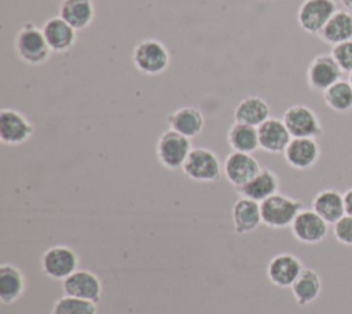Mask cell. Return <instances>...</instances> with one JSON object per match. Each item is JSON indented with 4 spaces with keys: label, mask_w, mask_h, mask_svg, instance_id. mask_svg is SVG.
I'll return each instance as SVG.
<instances>
[{
    "label": "cell",
    "mask_w": 352,
    "mask_h": 314,
    "mask_svg": "<svg viewBox=\"0 0 352 314\" xmlns=\"http://www.w3.org/2000/svg\"><path fill=\"white\" fill-rule=\"evenodd\" d=\"M290 227L296 240L304 244H318L329 231V223L314 209H301Z\"/></svg>",
    "instance_id": "cell-13"
},
{
    "label": "cell",
    "mask_w": 352,
    "mask_h": 314,
    "mask_svg": "<svg viewBox=\"0 0 352 314\" xmlns=\"http://www.w3.org/2000/svg\"><path fill=\"white\" fill-rule=\"evenodd\" d=\"M241 197L250 198L257 202H263L268 197L279 193V179L278 175L268 169V168H261L258 174L250 179L246 185L238 189Z\"/></svg>",
    "instance_id": "cell-20"
},
{
    "label": "cell",
    "mask_w": 352,
    "mask_h": 314,
    "mask_svg": "<svg viewBox=\"0 0 352 314\" xmlns=\"http://www.w3.org/2000/svg\"><path fill=\"white\" fill-rule=\"evenodd\" d=\"M132 63L143 74L160 76L169 67L170 54L162 41L143 39L132 50Z\"/></svg>",
    "instance_id": "cell-2"
},
{
    "label": "cell",
    "mask_w": 352,
    "mask_h": 314,
    "mask_svg": "<svg viewBox=\"0 0 352 314\" xmlns=\"http://www.w3.org/2000/svg\"><path fill=\"white\" fill-rule=\"evenodd\" d=\"M183 172L195 182H216L223 175V164L216 153L206 147H192L184 165Z\"/></svg>",
    "instance_id": "cell-4"
},
{
    "label": "cell",
    "mask_w": 352,
    "mask_h": 314,
    "mask_svg": "<svg viewBox=\"0 0 352 314\" xmlns=\"http://www.w3.org/2000/svg\"><path fill=\"white\" fill-rule=\"evenodd\" d=\"M261 169L258 161L249 153L231 151L223 163L226 179L236 189L246 185Z\"/></svg>",
    "instance_id": "cell-11"
},
{
    "label": "cell",
    "mask_w": 352,
    "mask_h": 314,
    "mask_svg": "<svg viewBox=\"0 0 352 314\" xmlns=\"http://www.w3.org/2000/svg\"><path fill=\"white\" fill-rule=\"evenodd\" d=\"M51 314H98V306L95 302L65 295L54 303Z\"/></svg>",
    "instance_id": "cell-29"
},
{
    "label": "cell",
    "mask_w": 352,
    "mask_h": 314,
    "mask_svg": "<svg viewBox=\"0 0 352 314\" xmlns=\"http://www.w3.org/2000/svg\"><path fill=\"white\" fill-rule=\"evenodd\" d=\"M270 105L265 99L250 95L239 101L234 109V120L236 123L248 124L252 127L261 125L265 120L270 118Z\"/></svg>",
    "instance_id": "cell-23"
},
{
    "label": "cell",
    "mask_w": 352,
    "mask_h": 314,
    "mask_svg": "<svg viewBox=\"0 0 352 314\" xmlns=\"http://www.w3.org/2000/svg\"><path fill=\"white\" fill-rule=\"evenodd\" d=\"M34 134V125L21 112L3 107L0 110V140L8 146L28 142Z\"/></svg>",
    "instance_id": "cell-9"
},
{
    "label": "cell",
    "mask_w": 352,
    "mask_h": 314,
    "mask_svg": "<svg viewBox=\"0 0 352 314\" xmlns=\"http://www.w3.org/2000/svg\"><path fill=\"white\" fill-rule=\"evenodd\" d=\"M330 54L338 63L342 73H352V40L333 45Z\"/></svg>",
    "instance_id": "cell-30"
},
{
    "label": "cell",
    "mask_w": 352,
    "mask_h": 314,
    "mask_svg": "<svg viewBox=\"0 0 352 314\" xmlns=\"http://www.w3.org/2000/svg\"><path fill=\"white\" fill-rule=\"evenodd\" d=\"M324 103L337 113H345L352 109V85L349 81L338 80L323 91Z\"/></svg>",
    "instance_id": "cell-28"
},
{
    "label": "cell",
    "mask_w": 352,
    "mask_h": 314,
    "mask_svg": "<svg viewBox=\"0 0 352 314\" xmlns=\"http://www.w3.org/2000/svg\"><path fill=\"white\" fill-rule=\"evenodd\" d=\"M292 138H318L322 135V124L318 114L305 105H292L282 117Z\"/></svg>",
    "instance_id": "cell-7"
},
{
    "label": "cell",
    "mask_w": 352,
    "mask_h": 314,
    "mask_svg": "<svg viewBox=\"0 0 352 314\" xmlns=\"http://www.w3.org/2000/svg\"><path fill=\"white\" fill-rule=\"evenodd\" d=\"M65 295L98 303L102 296V281L89 270H76L62 281Z\"/></svg>",
    "instance_id": "cell-12"
},
{
    "label": "cell",
    "mask_w": 352,
    "mask_h": 314,
    "mask_svg": "<svg viewBox=\"0 0 352 314\" xmlns=\"http://www.w3.org/2000/svg\"><path fill=\"white\" fill-rule=\"evenodd\" d=\"M344 205H345V215L352 216V187H349L344 193Z\"/></svg>",
    "instance_id": "cell-32"
},
{
    "label": "cell",
    "mask_w": 352,
    "mask_h": 314,
    "mask_svg": "<svg viewBox=\"0 0 352 314\" xmlns=\"http://www.w3.org/2000/svg\"><path fill=\"white\" fill-rule=\"evenodd\" d=\"M168 125L169 129H173L188 139H192L202 132L205 120L202 112L198 107L183 106L168 116Z\"/></svg>",
    "instance_id": "cell-19"
},
{
    "label": "cell",
    "mask_w": 352,
    "mask_h": 314,
    "mask_svg": "<svg viewBox=\"0 0 352 314\" xmlns=\"http://www.w3.org/2000/svg\"><path fill=\"white\" fill-rule=\"evenodd\" d=\"M312 209L329 224H334L345 215L344 194L336 189H323L314 197Z\"/></svg>",
    "instance_id": "cell-21"
},
{
    "label": "cell",
    "mask_w": 352,
    "mask_h": 314,
    "mask_svg": "<svg viewBox=\"0 0 352 314\" xmlns=\"http://www.w3.org/2000/svg\"><path fill=\"white\" fill-rule=\"evenodd\" d=\"M304 270L301 260L292 253L275 255L267 266V277L275 286L289 288Z\"/></svg>",
    "instance_id": "cell-14"
},
{
    "label": "cell",
    "mask_w": 352,
    "mask_h": 314,
    "mask_svg": "<svg viewBox=\"0 0 352 314\" xmlns=\"http://www.w3.org/2000/svg\"><path fill=\"white\" fill-rule=\"evenodd\" d=\"M227 142L232 151L252 154L260 147L257 128L236 121H234V124L228 128Z\"/></svg>",
    "instance_id": "cell-27"
},
{
    "label": "cell",
    "mask_w": 352,
    "mask_h": 314,
    "mask_svg": "<svg viewBox=\"0 0 352 314\" xmlns=\"http://www.w3.org/2000/svg\"><path fill=\"white\" fill-rule=\"evenodd\" d=\"M261 220L267 227L271 229H285L292 226L293 220L302 209L301 201L276 193L263 202H260Z\"/></svg>",
    "instance_id": "cell-3"
},
{
    "label": "cell",
    "mask_w": 352,
    "mask_h": 314,
    "mask_svg": "<svg viewBox=\"0 0 352 314\" xmlns=\"http://www.w3.org/2000/svg\"><path fill=\"white\" fill-rule=\"evenodd\" d=\"M231 218L236 234H249L254 231L260 223H263L260 202L239 197L231 208Z\"/></svg>",
    "instance_id": "cell-18"
},
{
    "label": "cell",
    "mask_w": 352,
    "mask_h": 314,
    "mask_svg": "<svg viewBox=\"0 0 352 314\" xmlns=\"http://www.w3.org/2000/svg\"><path fill=\"white\" fill-rule=\"evenodd\" d=\"M191 149V139L173 129H168L160 135L155 145V154L162 167L175 171L183 168Z\"/></svg>",
    "instance_id": "cell-5"
},
{
    "label": "cell",
    "mask_w": 352,
    "mask_h": 314,
    "mask_svg": "<svg viewBox=\"0 0 352 314\" xmlns=\"http://www.w3.org/2000/svg\"><path fill=\"white\" fill-rule=\"evenodd\" d=\"M18 58L30 66H40L51 56V48L44 37L43 29L33 22H25L16 32L14 41Z\"/></svg>",
    "instance_id": "cell-1"
},
{
    "label": "cell",
    "mask_w": 352,
    "mask_h": 314,
    "mask_svg": "<svg viewBox=\"0 0 352 314\" xmlns=\"http://www.w3.org/2000/svg\"><path fill=\"white\" fill-rule=\"evenodd\" d=\"M41 29L52 52H67L77 41V30L59 15L47 19Z\"/></svg>",
    "instance_id": "cell-16"
},
{
    "label": "cell",
    "mask_w": 352,
    "mask_h": 314,
    "mask_svg": "<svg viewBox=\"0 0 352 314\" xmlns=\"http://www.w3.org/2000/svg\"><path fill=\"white\" fill-rule=\"evenodd\" d=\"M25 275L11 263H3L0 266V300L4 304H12L18 302L25 292Z\"/></svg>",
    "instance_id": "cell-24"
},
{
    "label": "cell",
    "mask_w": 352,
    "mask_h": 314,
    "mask_svg": "<svg viewBox=\"0 0 352 314\" xmlns=\"http://www.w3.org/2000/svg\"><path fill=\"white\" fill-rule=\"evenodd\" d=\"M257 134L260 149L271 154L283 153L286 146L292 140V135L286 128L283 120L275 117H270L261 125H258Z\"/></svg>",
    "instance_id": "cell-17"
},
{
    "label": "cell",
    "mask_w": 352,
    "mask_h": 314,
    "mask_svg": "<svg viewBox=\"0 0 352 314\" xmlns=\"http://www.w3.org/2000/svg\"><path fill=\"white\" fill-rule=\"evenodd\" d=\"M336 0H302L297 10L298 26L308 34H319L337 11Z\"/></svg>",
    "instance_id": "cell-6"
},
{
    "label": "cell",
    "mask_w": 352,
    "mask_h": 314,
    "mask_svg": "<svg viewBox=\"0 0 352 314\" xmlns=\"http://www.w3.org/2000/svg\"><path fill=\"white\" fill-rule=\"evenodd\" d=\"M290 288L297 304L307 306L316 300L320 293V275L314 269H304Z\"/></svg>",
    "instance_id": "cell-26"
},
{
    "label": "cell",
    "mask_w": 352,
    "mask_h": 314,
    "mask_svg": "<svg viewBox=\"0 0 352 314\" xmlns=\"http://www.w3.org/2000/svg\"><path fill=\"white\" fill-rule=\"evenodd\" d=\"M43 273L54 280H65L78 270V255L66 245L50 247L41 256Z\"/></svg>",
    "instance_id": "cell-8"
},
{
    "label": "cell",
    "mask_w": 352,
    "mask_h": 314,
    "mask_svg": "<svg viewBox=\"0 0 352 314\" xmlns=\"http://www.w3.org/2000/svg\"><path fill=\"white\" fill-rule=\"evenodd\" d=\"M349 83H351V85H352V73H349V80H348Z\"/></svg>",
    "instance_id": "cell-34"
},
{
    "label": "cell",
    "mask_w": 352,
    "mask_h": 314,
    "mask_svg": "<svg viewBox=\"0 0 352 314\" xmlns=\"http://www.w3.org/2000/svg\"><path fill=\"white\" fill-rule=\"evenodd\" d=\"M257 1H263V3H268V1H272V0H257Z\"/></svg>",
    "instance_id": "cell-35"
},
{
    "label": "cell",
    "mask_w": 352,
    "mask_h": 314,
    "mask_svg": "<svg viewBox=\"0 0 352 314\" xmlns=\"http://www.w3.org/2000/svg\"><path fill=\"white\" fill-rule=\"evenodd\" d=\"M283 156L292 168L304 171L316 164L320 156V149L315 138H292Z\"/></svg>",
    "instance_id": "cell-15"
},
{
    "label": "cell",
    "mask_w": 352,
    "mask_h": 314,
    "mask_svg": "<svg viewBox=\"0 0 352 314\" xmlns=\"http://www.w3.org/2000/svg\"><path fill=\"white\" fill-rule=\"evenodd\" d=\"M342 6L345 7V10H348L349 12H352V0H341Z\"/></svg>",
    "instance_id": "cell-33"
},
{
    "label": "cell",
    "mask_w": 352,
    "mask_h": 314,
    "mask_svg": "<svg viewBox=\"0 0 352 314\" xmlns=\"http://www.w3.org/2000/svg\"><path fill=\"white\" fill-rule=\"evenodd\" d=\"M318 37L331 47L352 40V12L337 10L319 32Z\"/></svg>",
    "instance_id": "cell-22"
},
{
    "label": "cell",
    "mask_w": 352,
    "mask_h": 314,
    "mask_svg": "<svg viewBox=\"0 0 352 314\" xmlns=\"http://www.w3.org/2000/svg\"><path fill=\"white\" fill-rule=\"evenodd\" d=\"M341 76L342 70L330 52L316 55L307 67V84L314 91H326L341 80Z\"/></svg>",
    "instance_id": "cell-10"
},
{
    "label": "cell",
    "mask_w": 352,
    "mask_h": 314,
    "mask_svg": "<svg viewBox=\"0 0 352 314\" xmlns=\"http://www.w3.org/2000/svg\"><path fill=\"white\" fill-rule=\"evenodd\" d=\"M333 233L338 242L352 247V216L344 215L338 222L333 224Z\"/></svg>",
    "instance_id": "cell-31"
},
{
    "label": "cell",
    "mask_w": 352,
    "mask_h": 314,
    "mask_svg": "<svg viewBox=\"0 0 352 314\" xmlns=\"http://www.w3.org/2000/svg\"><path fill=\"white\" fill-rule=\"evenodd\" d=\"M59 17L70 23L77 32L88 28L95 18V6L92 0H62Z\"/></svg>",
    "instance_id": "cell-25"
}]
</instances>
